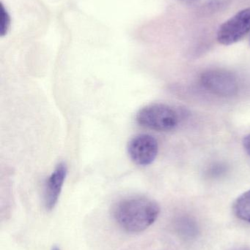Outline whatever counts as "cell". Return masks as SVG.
I'll return each instance as SVG.
<instances>
[{
  "label": "cell",
  "instance_id": "cell-12",
  "mask_svg": "<svg viewBox=\"0 0 250 250\" xmlns=\"http://www.w3.org/2000/svg\"></svg>",
  "mask_w": 250,
  "mask_h": 250
},
{
  "label": "cell",
  "instance_id": "cell-11",
  "mask_svg": "<svg viewBox=\"0 0 250 250\" xmlns=\"http://www.w3.org/2000/svg\"><path fill=\"white\" fill-rule=\"evenodd\" d=\"M180 1H196V0H180Z\"/></svg>",
  "mask_w": 250,
  "mask_h": 250
},
{
  "label": "cell",
  "instance_id": "cell-10",
  "mask_svg": "<svg viewBox=\"0 0 250 250\" xmlns=\"http://www.w3.org/2000/svg\"><path fill=\"white\" fill-rule=\"evenodd\" d=\"M51 250H60V248H57V247H54V248H53Z\"/></svg>",
  "mask_w": 250,
  "mask_h": 250
},
{
  "label": "cell",
  "instance_id": "cell-2",
  "mask_svg": "<svg viewBox=\"0 0 250 250\" xmlns=\"http://www.w3.org/2000/svg\"><path fill=\"white\" fill-rule=\"evenodd\" d=\"M138 124L144 127L166 132L179 124V116L172 107L162 104H153L141 108L136 116Z\"/></svg>",
  "mask_w": 250,
  "mask_h": 250
},
{
  "label": "cell",
  "instance_id": "cell-8",
  "mask_svg": "<svg viewBox=\"0 0 250 250\" xmlns=\"http://www.w3.org/2000/svg\"><path fill=\"white\" fill-rule=\"evenodd\" d=\"M0 10V34L1 36H4L7 35L10 29V16L3 4H1Z\"/></svg>",
  "mask_w": 250,
  "mask_h": 250
},
{
  "label": "cell",
  "instance_id": "cell-1",
  "mask_svg": "<svg viewBox=\"0 0 250 250\" xmlns=\"http://www.w3.org/2000/svg\"><path fill=\"white\" fill-rule=\"evenodd\" d=\"M160 207L154 200L135 195L117 201L112 214L116 224L126 233H139L151 227L159 217Z\"/></svg>",
  "mask_w": 250,
  "mask_h": 250
},
{
  "label": "cell",
  "instance_id": "cell-3",
  "mask_svg": "<svg viewBox=\"0 0 250 250\" xmlns=\"http://www.w3.org/2000/svg\"><path fill=\"white\" fill-rule=\"evenodd\" d=\"M203 86L208 92L217 96H234L239 91L237 77L232 72L223 69H211L201 75Z\"/></svg>",
  "mask_w": 250,
  "mask_h": 250
},
{
  "label": "cell",
  "instance_id": "cell-9",
  "mask_svg": "<svg viewBox=\"0 0 250 250\" xmlns=\"http://www.w3.org/2000/svg\"><path fill=\"white\" fill-rule=\"evenodd\" d=\"M244 148L250 158V134L245 137L243 141Z\"/></svg>",
  "mask_w": 250,
  "mask_h": 250
},
{
  "label": "cell",
  "instance_id": "cell-7",
  "mask_svg": "<svg viewBox=\"0 0 250 250\" xmlns=\"http://www.w3.org/2000/svg\"><path fill=\"white\" fill-rule=\"evenodd\" d=\"M233 208L238 218L250 223V189L236 200Z\"/></svg>",
  "mask_w": 250,
  "mask_h": 250
},
{
  "label": "cell",
  "instance_id": "cell-5",
  "mask_svg": "<svg viewBox=\"0 0 250 250\" xmlns=\"http://www.w3.org/2000/svg\"><path fill=\"white\" fill-rule=\"evenodd\" d=\"M128 154L131 160L139 166H147L154 163L159 152L157 139L148 134H139L128 144Z\"/></svg>",
  "mask_w": 250,
  "mask_h": 250
},
{
  "label": "cell",
  "instance_id": "cell-4",
  "mask_svg": "<svg viewBox=\"0 0 250 250\" xmlns=\"http://www.w3.org/2000/svg\"><path fill=\"white\" fill-rule=\"evenodd\" d=\"M250 32V7L243 9L220 26L217 38L222 45L236 43Z\"/></svg>",
  "mask_w": 250,
  "mask_h": 250
},
{
  "label": "cell",
  "instance_id": "cell-6",
  "mask_svg": "<svg viewBox=\"0 0 250 250\" xmlns=\"http://www.w3.org/2000/svg\"><path fill=\"white\" fill-rule=\"evenodd\" d=\"M68 173L67 165L60 163L45 182L44 189V207L47 211H51L58 202Z\"/></svg>",
  "mask_w": 250,
  "mask_h": 250
}]
</instances>
